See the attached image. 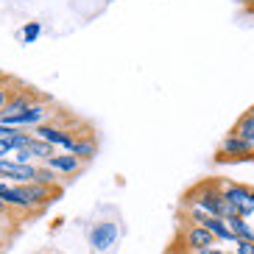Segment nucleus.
Segmentation results:
<instances>
[{"label": "nucleus", "instance_id": "aec40b11", "mask_svg": "<svg viewBox=\"0 0 254 254\" xmlns=\"http://www.w3.org/2000/svg\"><path fill=\"white\" fill-rule=\"evenodd\" d=\"M20 131H25V128H17V126H6V123H0V140H8V137H17Z\"/></svg>", "mask_w": 254, "mask_h": 254}, {"label": "nucleus", "instance_id": "f257e3e1", "mask_svg": "<svg viewBox=\"0 0 254 254\" xmlns=\"http://www.w3.org/2000/svg\"><path fill=\"white\" fill-rule=\"evenodd\" d=\"M187 204H193V207L204 209L207 215H215V218H235L238 215V209L224 198L218 182H204V185H198L193 193L187 195Z\"/></svg>", "mask_w": 254, "mask_h": 254}, {"label": "nucleus", "instance_id": "423d86ee", "mask_svg": "<svg viewBox=\"0 0 254 254\" xmlns=\"http://www.w3.org/2000/svg\"><path fill=\"white\" fill-rule=\"evenodd\" d=\"M48 118V106L45 104H31L28 109H25L23 115H17V118H11L6 123V126H17V128H28V126H42Z\"/></svg>", "mask_w": 254, "mask_h": 254}, {"label": "nucleus", "instance_id": "412c9836", "mask_svg": "<svg viewBox=\"0 0 254 254\" xmlns=\"http://www.w3.org/2000/svg\"><path fill=\"white\" fill-rule=\"evenodd\" d=\"M8 98H11V90H8L3 81H0V112H3V106L8 104Z\"/></svg>", "mask_w": 254, "mask_h": 254}, {"label": "nucleus", "instance_id": "5701e85b", "mask_svg": "<svg viewBox=\"0 0 254 254\" xmlns=\"http://www.w3.org/2000/svg\"><path fill=\"white\" fill-rule=\"evenodd\" d=\"M6 190H8V182L0 179V198H3V193H6Z\"/></svg>", "mask_w": 254, "mask_h": 254}, {"label": "nucleus", "instance_id": "9b49d317", "mask_svg": "<svg viewBox=\"0 0 254 254\" xmlns=\"http://www.w3.org/2000/svg\"><path fill=\"white\" fill-rule=\"evenodd\" d=\"M198 226H204V229L212 235L215 240H224V243H235V235H232V229H229V224H226V218H215V215H207L201 221Z\"/></svg>", "mask_w": 254, "mask_h": 254}, {"label": "nucleus", "instance_id": "a211bd4d", "mask_svg": "<svg viewBox=\"0 0 254 254\" xmlns=\"http://www.w3.org/2000/svg\"><path fill=\"white\" fill-rule=\"evenodd\" d=\"M39 34H42V25L37 23V20H31V23L23 25V31H20V39H23L25 45H31V42H37Z\"/></svg>", "mask_w": 254, "mask_h": 254}, {"label": "nucleus", "instance_id": "1a4fd4ad", "mask_svg": "<svg viewBox=\"0 0 254 254\" xmlns=\"http://www.w3.org/2000/svg\"><path fill=\"white\" fill-rule=\"evenodd\" d=\"M48 168L51 171H56V173H62V176H73V173H78L81 171V159L78 157H73V154H53L51 159H48Z\"/></svg>", "mask_w": 254, "mask_h": 254}, {"label": "nucleus", "instance_id": "0eeeda50", "mask_svg": "<svg viewBox=\"0 0 254 254\" xmlns=\"http://www.w3.org/2000/svg\"><path fill=\"white\" fill-rule=\"evenodd\" d=\"M31 104H34V101H31V92H25V90L11 92V98H8V104L3 106V112H0V123H8L11 118H17V115H23Z\"/></svg>", "mask_w": 254, "mask_h": 254}, {"label": "nucleus", "instance_id": "39448f33", "mask_svg": "<svg viewBox=\"0 0 254 254\" xmlns=\"http://www.w3.org/2000/svg\"><path fill=\"white\" fill-rule=\"evenodd\" d=\"M215 243H218V240L212 238L204 226H198V224H187L185 232H182V246H185L190 254H193V252H204V249H212Z\"/></svg>", "mask_w": 254, "mask_h": 254}, {"label": "nucleus", "instance_id": "a878e982", "mask_svg": "<svg viewBox=\"0 0 254 254\" xmlns=\"http://www.w3.org/2000/svg\"><path fill=\"white\" fill-rule=\"evenodd\" d=\"M252 224H254V218H252Z\"/></svg>", "mask_w": 254, "mask_h": 254}, {"label": "nucleus", "instance_id": "4468645a", "mask_svg": "<svg viewBox=\"0 0 254 254\" xmlns=\"http://www.w3.org/2000/svg\"><path fill=\"white\" fill-rule=\"evenodd\" d=\"M23 148L28 151L34 159H45V162L53 157V154H56V145H51V142H45V140H39V137H34V134H31V140L25 142Z\"/></svg>", "mask_w": 254, "mask_h": 254}, {"label": "nucleus", "instance_id": "9d476101", "mask_svg": "<svg viewBox=\"0 0 254 254\" xmlns=\"http://www.w3.org/2000/svg\"><path fill=\"white\" fill-rule=\"evenodd\" d=\"M3 204L8 209H20V212H34L28 195H25V185H8V190L3 193Z\"/></svg>", "mask_w": 254, "mask_h": 254}, {"label": "nucleus", "instance_id": "4be33fe9", "mask_svg": "<svg viewBox=\"0 0 254 254\" xmlns=\"http://www.w3.org/2000/svg\"><path fill=\"white\" fill-rule=\"evenodd\" d=\"M193 254H226L224 249H218V246H212V249H204V252H193Z\"/></svg>", "mask_w": 254, "mask_h": 254}, {"label": "nucleus", "instance_id": "b1692460", "mask_svg": "<svg viewBox=\"0 0 254 254\" xmlns=\"http://www.w3.org/2000/svg\"><path fill=\"white\" fill-rule=\"evenodd\" d=\"M6 209H8V207H6V204H3V198H0V215H3V212H6Z\"/></svg>", "mask_w": 254, "mask_h": 254}, {"label": "nucleus", "instance_id": "6ab92c4d", "mask_svg": "<svg viewBox=\"0 0 254 254\" xmlns=\"http://www.w3.org/2000/svg\"><path fill=\"white\" fill-rule=\"evenodd\" d=\"M235 254H254L252 240H235Z\"/></svg>", "mask_w": 254, "mask_h": 254}, {"label": "nucleus", "instance_id": "f8f14e48", "mask_svg": "<svg viewBox=\"0 0 254 254\" xmlns=\"http://www.w3.org/2000/svg\"><path fill=\"white\" fill-rule=\"evenodd\" d=\"M252 151L254 148L246 140H240V137L232 134V131H229V137L221 142V157H246V154H252Z\"/></svg>", "mask_w": 254, "mask_h": 254}, {"label": "nucleus", "instance_id": "7ed1b4c3", "mask_svg": "<svg viewBox=\"0 0 254 254\" xmlns=\"http://www.w3.org/2000/svg\"><path fill=\"white\" fill-rule=\"evenodd\" d=\"M39 168L37 165H20L14 159H0V179L8 185H31L37 182Z\"/></svg>", "mask_w": 254, "mask_h": 254}, {"label": "nucleus", "instance_id": "dca6fc26", "mask_svg": "<svg viewBox=\"0 0 254 254\" xmlns=\"http://www.w3.org/2000/svg\"><path fill=\"white\" fill-rule=\"evenodd\" d=\"M31 140V131H20L17 137H8V140H0V159H8L17 148H23L25 142Z\"/></svg>", "mask_w": 254, "mask_h": 254}, {"label": "nucleus", "instance_id": "2eb2a0df", "mask_svg": "<svg viewBox=\"0 0 254 254\" xmlns=\"http://www.w3.org/2000/svg\"><path fill=\"white\" fill-rule=\"evenodd\" d=\"M232 134H238L240 140H246L249 145L254 148V109H249L243 118L235 123V128H232Z\"/></svg>", "mask_w": 254, "mask_h": 254}, {"label": "nucleus", "instance_id": "393cba45", "mask_svg": "<svg viewBox=\"0 0 254 254\" xmlns=\"http://www.w3.org/2000/svg\"><path fill=\"white\" fill-rule=\"evenodd\" d=\"M240 3H254V0H240Z\"/></svg>", "mask_w": 254, "mask_h": 254}, {"label": "nucleus", "instance_id": "ddd939ff", "mask_svg": "<svg viewBox=\"0 0 254 254\" xmlns=\"http://www.w3.org/2000/svg\"><path fill=\"white\" fill-rule=\"evenodd\" d=\"M226 224H229L232 235H235L238 240H252V243H254V224H252V218L235 215V218H226Z\"/></svg>", "mask_w": 254, "mask_h": 254}, {"label": "nucleus", "instance_id": "20e7f679", "mask_svg": "<svg viewBox=\"0 0 254 254\" xmlns=\"http://www.w3.org/2000/svg\"><path fill=\"white\" fill-rule=\"evenodd\" d=\"M118 235H120V229L115 221H98L90 229V246L95 252H109L118 243Z\"/></svg>", "mask_w": 254, "mask_h": 254}, {"label": "nucleus", "instance_id": "f3484780", "mask_svg": "<svg viewBox=\"0 0 254 254\" xmlns=\"http://www.w3.org/2000/svg\"><path fill=\"white\" fill-rule=\"evenodd\" d=\"M73 157H78L81 162H90L92 157H95V140H92L90 134H84L75 140V148H73Z\"/></svg>", "mask_w": 254, "mask_h": 254}, {"label": "nucleus", "instance_id": "6e6552de", "mask_svg": "<svg viewBox=\"0 0 254 254\" xmlns=\"http://www.w3.org/2000/svg\"><path fill=\"white\" fill-rule=\"evenodd\" d=\"M59 193L53 185H39V182H31V185H25V195H28V201L34 209H42L48 207V204L53 201V195Z\"/></svg>", "mask_w": 254, "mask_h": 254}, {"label": "nucleus", "instance_id": "f03ea898", "mask_svg": "<svg viewBox=\"0 0 254 254\" xmlns=\"http://www.w3.org/2000/svg\"><path fill=\"white\" fill-rule=\"evenodd\" d=\"M221 185V193L224 198L238 209L240 218H254V190L246 185H238V182H218Z\"/></svg>", "mask_w": 254, "mask_h": 254}]
</instances>
